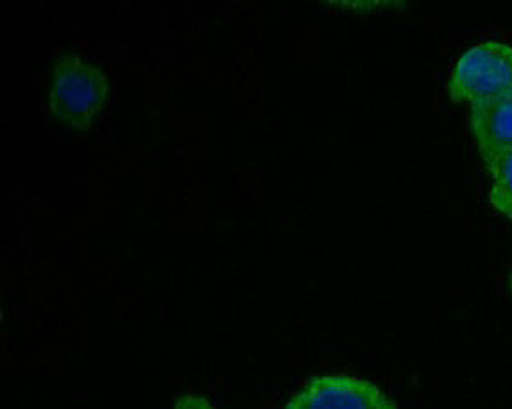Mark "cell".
<instances>
[{
  "label": "cell",
  "instance_id": "cell-4",
  "mask_svg": "<svg viewBox=\"0 0 512 409\" xmlns=\"http://www.w3.org/2000/svg\"><path fill=\"white\" fill-rule=\"evenodd\" d=\"M471 131L485 169L489 171L512 151V95L471 105Z\"/></svg>",
  "mask_w": 512,
  "mask_h": 409
},
{
  "label": "cell",
  "instance_id": "cell-2",
  "mask_svg": "<svg viewBox=\"0 0 512 409\" xmlns=\"http://www.w3.org/2000/svg\"><path fill=\"white\" fill-rule=\"evenodd\" d=\"M447 93L455 104L473 105L512 95V48L487 40L464 51L456 60Z\"/></svg>",
  "mask_w": 512,
  "mask_h": 409
},
{
  "label": "cell",
  "instance_id": "cell-5",
  "mask_svg": "<svg viewBox=\"0 0 512 409\" xmlns=\"http://www.w3.org/2000/svg\"><path fill=\"white\" fill-rule=\"evenodd\" d=\"M487 172L491 176V207L512 221V151L502 156Z\"/></svg>",
  "mask_w": 512,
  "mask_h": 409
},
{
  "label": "cell",
  "instance_id": "cell-7",
  "mask_svg": "<svg viewBox=\"0 0 512 409\" xmlns=\"http://www.w3.org/2000/svg\"><path fill=\"white\" fill-rule=\"evenodd\" d=\"M509 288H511V292H512V270H511V274H509Z\"/></svg>",
  "mask_w": 512,
  "mask_h": 409
},
{
  "label": "cell",
  "instance_id": "cell-1",
  "mask_svg": "<svg viewBox=\"0 0 512 409\" xmlns=\"http://www.w3.org/2000/svg\"><path fill=\"white\" fill-rule=\"evenodd\" d=\"M104 69L76 53H64L55 60L49 89V115L58 125L84 133L109 98Z\"/></svg>",
  "mask_w": 512,
  "mask_h": 409
},
{
  "label": "cell",
  "instance_id": "cell-6",
  "mask_svg": "<svg viewBox=\"0 0 512 409\" xmlns=\"http://www.w3.org/2000/svg\"><path fill=\"white\" fill-rule=\"evenodd\" d=\"M174 409H218L210 404L209 400L201 395H183L176 400Z\"/></svg>",
  "mask_w": 512,
  "mask_h": 409
},
{
  "label": "cell",
  "instance_id": "cell-3",
  "mask_svg": "<svg viewBox=\"0 0 512 409\" xmlns=\"http://www.w3.org/2000/svg\"><path fill=\"white\" fill-rule=\"evenodd\" d=\"M283 409H399L377 384L350 375H319Z\"/></svg>",
  "mask_w": 512,
  "mask_h": 409
}]
</instances>
